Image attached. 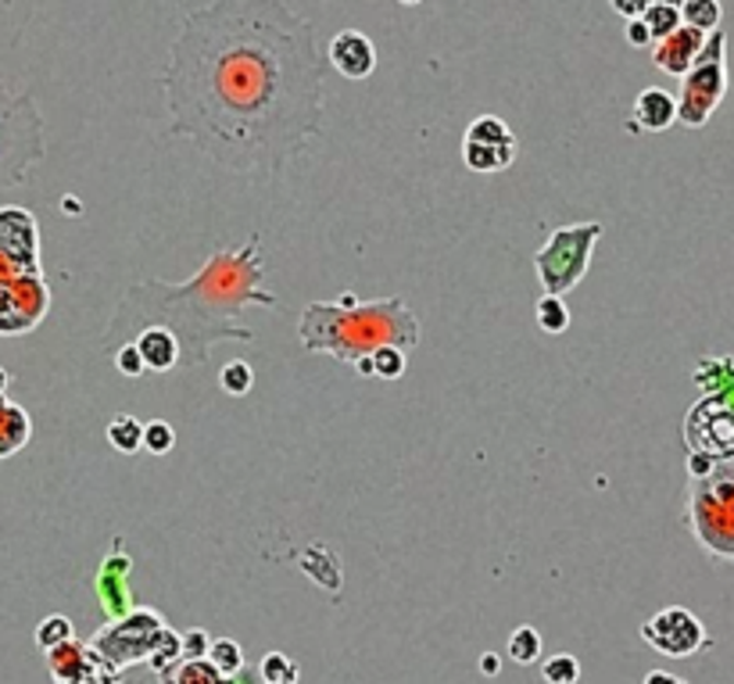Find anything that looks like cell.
Instances as JSON below:
<instances>
[{
    "label": "cell",
    "instance_id": "cell-1",
    "mask_svg": "<svg viewBox=\"0 0 734 684\" xmlns=\"http://www.w3.org/2000/svg\"><path fill=\"white\" fill-rule=\"evenodd\" d=\"M162 83L173 133L234 176H276L323 133L327 58L283 0L190 11Z\"/></svg>",
    "mask_w": 734,
    "mask_h": 684
},
{
    "label": "cell",
    "instance_id": "cell-2",
    "mask_svg": "<svg viewBox=\"0 0 734 684\" xmlns=\"http://www.w3.org/2000/svg\"><path fill=\"white\" fill-rule=\"evenodd\" d=\"M265 283V258L259 237L244 240L237 251H215L204 269L187 283H162L147 280L122 294L119 312L105 330V352H119L122 344H133L137 333L147 327L173 330L183 344V366L198 369L209 363L218 341H244L254 344V330L240 322L248 308H273L276 294L262 287Z\"/></svg>",
    "mask_w": 734,
    "mask_h": 684
},
{
    "label": "cell",
    "instance_id": "cell-3",
    "mask_svg": "<svg viewBox=\"0 0 734 684\" xmlns=\"http://www.w3.org/2000/svg\"><path fill=\"white\" fill-rule=\"evenodd\" d=\"M298 341L305 352H323L355 366L358 358H369L377 347H409L419 344V322L409 312L402 298H380L363 305L355 294H344L341 302H312L301 308Z\"/></svg>",
    "mask_w": 734,
    "mask_h": 684
},
{
    "label": "cell",
    "instance_id": "cell-4",
    "mask_svg": "<svg viewBox=\"0 0 734 684\" xmlns=\"http://www.w3.org/2000/svg\"><path fill=\"white\" fill-rule=\"evenodd\" d=\"M702 398L685 420V441L710 459H734V358H702L695 369Z\"/></svg>",
    "mask_w": 734,
    "mask_h": 684
},
{
    "label": "cell",
    "instance_id": "cell-5",
    "mask_svg": "<svg viewBox=\"0 0 734 684\" xmlns=\"http://www.w3.org/2000/svg\"><path fill=\"white\" fill-rule=\"evenodd\" d=\"M688 527L710 556L734 563V459H720L710 473L691 476Z\"/></svg>",
    "mask_w": 734,
    "mask_h": 684
},
{
    "label": "cell",
    "instance_id": "cell-6",
    "mask_svg": "<svg viewBox=\"0 0 734 684\" xmlns=\"http://www.w3.org/2000/svg\"><path fill=\"white\" fill-rule=\"evenodd\" d=\"M44 158V115L33 94H11L0 83V190L19 187Z\"/></svg>",
    "mask_w": 734,
    "mask_h": 684
},
{
    "label": "cell",
    "instance_id": "cell-7",
    "mask_svg": "<svg viewBox=\"0 0 734 684\" xmlns=\"http://www.w3.org/2000/svg\"><path fill=\"white\" fill-rule=\"evenodd\" d=\"M602 240V223H577L552 229L545 248L534 255V269L545 294H570L588 276L591 251Z\"/></svg>",
    "mask_w": 734,
    "mask_h": 684
},
{
    "label": "cell",
    "instance_id": "cell-8",
    "mask_svg": "<svg viewBox=\"0 0 734 684\" xmlns=\"http://www.w3.org/2000/svg\"><path fill=\"white\" fill-rule=\"evenodd\" d=\"M165 616L151 605H140V610H130L119 621H108L105 627L90 638V649L97 656H105L111 667H137V663H151V656L158 652V645L165 641Z\"/></svg>",
    "mask_w": 734,
    "mask_h": 684
},
{
    "label": "cell",
    "instance_id": "cell-9",
    "mask_svg": "<svg viewBox=\"0 0 734 684\" xmlns=\"http://www.w3.org/2000/svg\"><path fill=\"white\" fill-rule=\"evenodd\" d=\"M727 36L724 30L710 33L699 61L691 64V72L680 83L677 97V122H685L691 129H702L713 119V111L720 108V101L727 94V61H724Z\"/></svg>",
    "mask_w": 734,
    "mask_h": 684
},
{
    "label": "cell",
    "instance_id": "cell-10",
    "mask_svg": "<svg viewBox=\"0 0 734 684\" xmlns=\"http://www.w3.org/2000/svg\"><path fill=\"white\" fill-rule=\"evenodd\" d=\"M36 273H44L36 215L19 204H0V283Z\"/></svg>",
    "mask_w": 734,
    "mask_h": 684
},
{
    "label": "cell",
    "instance_id": "cell-11",
    "mask_svg": "<svg viewBox=\"0 0 734 684\" xmlns=\"http://www.w3.org/2000/svg\"><path fill=\"white\" fill-rule=\"evenodd\" d=\"M641 638L660 656H670V660H691L702 649H710V635H706L702 621L685 605H666V610L649 616L641 624Z\"/></svg>",
    "mask_w": 734,
    "mask_h": 684
},
{
    "label": "cell",
    "instance_id": "cell-12",
    "mask_svg": "<svg viewBox=\"0 0 734 684\" xmlns=\"http://www.w3.org/2000/svg\"><path fill=\"white\" fill-rule=\"evenodd\" d=\"M50 312V287L44 273L0 283V338H25Z\"/></svg>",
    "mask_w": 734,
    "mask_h": 684
},
{
    "label": "cell",
    "instance_id": "cell-13",
    "mask_svg": "<svg viewBox=\"0 0 734 684\" xmlns=\"http://www.w3.org/2000/svg\"><path fill=\"white\" fill-rule=\"evenodd\" d=\"M706 40H710V33L695 30V25H680V30L670 33L666 40L652 44L655 69L666 72V75H677V80H685V75L691 72V64L699 61Z\"/></svg>",
    "mask_w": 734,
    "mask_h": 684
},
{
    "label": "cell",
    "instance_id": "cell-14",
    "mask_svg": "<svg viewBox=\"0 0 734 684\" xmlns=\"http://www.w3.org/2000/svg\"><path fill=\"white\" fill-rule=\"evenodd\" d=\"M327 61L344 75V80H369L372 69H377V47H372L366 33L341 30L327 47Z\"/></svg>",
    "mask_w": 734,
    "mask_h": 684
},
{
    "label": "cell",
    "instance_id": "cell-15",
    "mask_svg": "<svg viewBox=\"0 0 734 684\" xmlns=\"http://www.w3.org/2000/svg\"><path fill=\"white\" fill-rule=\"evenodd\" d=\"M133 344L140 347V355H144L147 373H169L176 366H183V344H179L173 330L147 327L144 333H137Z\"/></svg>",
    "mask_w": 734,
    "mask_h": 684
},
{
    "label": "cell",
    "instance_id": "cell-16",
    "mask_svg": "<svg viewBox=\"0 0 734 684\" xmlns=\"http://www.w3.org/2000/svg\"><path fill=\"white\" fill-rule=\"evenodd\" d=\"M677 122V101L666 94L663 86H649L641 90L638 101H635V122H630V129H649V133H663V129H670Z\"/></svg>",
    "mask_w": 734,
    "mask_h": 684
},
{
    "label": "cell",
    "instance_id": "cell-17",
    "mask_svg": "<svg viewBox=\"0 0 734 684\" xmlns=\"http://www.w3.org/2000/svg\"><path fill=\"white\" fill-rule=\"evenodd\" d=\"M126 574H130V559L126 556H108L105 566H100V574H97L100 602H105V610L111 613V621H119V616H126L133 610L130 588H126Z\"/></svg>",
    "mask_w": 734,
    "mask_h": 684
},
{
    "label": "cell",
    "instance_id": "cell-18",
    "mask_svg": "<svg viewBox=\"0 0 734 684\" xmlns=\"http://www.w3.org/2000/svg\"><path fill=\"white\" fill-rule=\"evenodd\" d=\"M90 656H94V649H90V641H66L58 645V649L47 652V674L55 684H75L83 677V670L90 663Z\"/></svg>",
    "mask_w": 734,
    "mask_h": 684
},
{
    "label": "cell",
    "instance_id": "cell-19",
    "mask_svg": "<svg viewBox=\"0 0 734 684\" xmlns=\"http://www.w3.org/2000/svg\"><path fill=\"white\" fill-rule=\"evenodd\" d=\"M33 437V420L22 405H15L11 398L0 402V459H11L29 445Z\"/></svg>",
    "mask_w": 734,
    "mask_h": 684
},
{
    "label": "cell",
    "instance_id": "cell-20",
    "mask_svg": "<svg viewBox=\"0 0 734 684\" xmlns=\"http://www.w3.org/2000/svg\"><path fill=\"white\" fill-rule=\"evenodd\" d=\"M462 162L473 173H501L517 162V144L509 148H487V144H473V140H462Z\"/></svg>",
    "mask_w": 734,
    "mask_h": 684
},
{
    "label": "cell",
    "instance_id": "cell-21",
    "mask_svg": "<svg viewBox=\"0 0 734 684\" xmlns=\"http://www.w3.org/2000/svg\"><path fill=\"white\" fill-rule=\"evenodd\" d=\"M162 684H226L223 670L212 660H179L158 674Z\"/></svg>",
    "mask_w": 734,
    "mask_h": 684
},
{
    "label": "cell",
    "instance_id": "cell-22",
    "mask_svg": "<svg viewBox=\"0 0 734 684\" xmlns=\"http://www.w3.org/2000/svg\"><path fill=\"white\" fill-rule=\"evenodd\" d=\"M108 445L115 451H122V456H133V451L144 448V423L133 420L130 412H119V416H111V423H108Z\"/></svg>",
    "mask_w": 734,
    "mask_h": 684
},
{
    "label": "cell",
    "instance_id": "cell-23",
    "mask_svg": "<svg viewBox=\"0 0 734 684\" xmlns=\"http://www.w3.org/2000/svg\"><path fill=\"white\" fill-rule=\"evenodd\" d=\"M466 140H473V144H487V148H509V144H517L512 129L501 122L498 115H481V119H473L470 129H466Z\"/></svg>",
    "mask_w": 734,
    "mask_h": 684
},
{
    "label": "cell",
    "instance_id": "cell-24",
    "mask_svg": "<svg viewBox=\"0 0 734 684\" xmlns=\"http://www.w3.org/2000/svg\"><path fill=\"white\" fill-rule=\"evenodd\" d=\"M541 649H545V641H541V630L523 624L509 635V660L520 663V667H531L541 660Z\"/></svg>",
    "mask_w": 734,
    "mask_h": 684
},
{
    "label": "cell",
    "instance_id": "cell-25",
    "mask_svg": "<svg viewBox=\"0 0 734 684\" xmlns=\"http://www.w3.org/2000/svg\"><path fill=\"white\" fill-rule=\"evenodd\" d=\"M641 19H646V25H649V33H652L655 44L666 40L670 33H677L680 25H685V15H680V8L677 4H666V0H655V4Z\"/></svg>",
    "mask_w": 734,
    "mask_h": 684
},
{
    "label": "cell",
    "instance_id": "cell-26",
    "mask_svg": "<svg viewBox=\"0 0 734 684\" xmlns=\"http://www.w3.org/2000/svg\"><path fill=\"white\" fill-rule=\"evenodd\" d=\"M680 15H685V25H695V30L702 33H717L720 19H724V8H720V0H685Z\"/></svg>",
    "mask_w": 734,
    "mask_h": 684
},
{
    "label": "cell",
    "instance_id": "cell-27",
    "mask_svg": "<svg viewBox=\"0 0 734 684\" xmlns=\"http://www.w3.org/2000/svg\"><path fill=\"white\" fill-rule=\"evenodd\" d=\"M534 312H537V327L545 333H563L566 327H570V308H566V302L559 298V294H541Z\"/></svg>",
    "mask_w": 734,
    "mask_h": 684
},
{
    "label": "cell",
    "instance_id": "cell-28",
    "mask_svg": "<svg viewBox=\"0 0 734 684\" xmlns=\"http://www.w3.org/2000/svg\"><path fill=\"white\" fill-rule=\"evenodd\" d=\"M301 670L291 656L283 652H265V660L259 663V681L262 684H298Z\"/></svg>",
    "mask_w": 734,
    "mask_h": 684
},
{
    "label": "cell",
    "instance_id": "cell-29",
    "mask_svg": "<svg viewBox=\"0 0 734 684\" xmlns=\"http://www.w3.org/2000/svg\"><path fill=\"white\" fill-rule=\"evenodd\" d=\"M72 638H75L72 621H69V616H61V613L44 616L40 627H36V645H40L44 652L58 649V645H66V641H72Z\"/></svg>",
    "mask_w": 734,
    "mask_h": 684
},
{
    "label": "cell",
    "instance_id": "cell-30",
    "mask_svg": "<svg viewBox=\"0 0 734 684\" xmlns=\"http://www.w3.org/2000/svg\"><path fill=\"white\" fill-rule=\"evenodd\" d=\"M369 366H372V377L380 380H402L405 377V352L402 347H377V352L369 355Z\"/></svg>",
    "mask_w": 734,
    "mask_h": 684
},
{
    "label": "cell",
    "instance_id": "cell-31",
    "mask_svg": "<svg viewBox=\"0 0 734 684\" xmlns=\"http://www.w3.org/2000/svg\"><path fill=\"white\" fill-rule=\"evenodd\" d=\"M541 674H545V684H577L581 681V663L570 652H556L541 663Z\"/></svg>",
    "mask_w": 734,
    "mask_h": 684
},
{
    "label": "cell",
    "instance_id": "cell-32",
    "mask_svg": "<svg viewBox=\"0 0 734 684\" xmlns=\"http://www.w3.org/2000/svg\"><path fill=\"white\" fill-rule=\"evenodd\" d=\"M209 660L223 670V677L229 681V677H237V674H244V652H240V645L234 641V638H215L212 641V652H209Z\"/></svg>",
    "mask_w": 734,
    "mask_h": 684
},
{
    "label": "cell",
    "instance_id": "cell-33",
    "mask_svg": "<svg viewBox=\"0 0 734 684\" xmlns=\"http://www.w3.org/2000/svg\"><path fill=\"white\" fill-rule=\"evenodd\" d=\"M218 387H223L226 394H234V398H240V394H248L251 387H254V369L248 366V363H229L223 373H218Z\"/></svg>",
    "mask_w": 734,
    "mask_h": 684
},
{
    "label": "cell",
    "instance_id": "cell-34",
    "mask_svg": "<svg viewBox=\"0 0 734 684\" xmlns=\"http://www.w3.org/2000/svg\"><path fill=\"white\" fill-rule=\"evenodd\" d=\"M173 445H176L173 423H165V420H151V423H144V448L151 451V456H169Z\"/></svg>",
    "mask_w": 734,
    "mask_h": 684
},
{
    "label": "cell",
    "instance_id": "cell-35",
    "mask_svg": "<svg viewBox=\"0 0 734 684\" xmlns=\"http://www.w3.org/2000/svg\"><path fill=\"white\" fill-rule=\"evenodd\" d=\"M122 681V670L119 667H111L105 656H90V663H86V670H83V677L75 681V684H119Z\"/></svg>",
    "mask_w": 734,
    "mask_h": 684
},
{
    "label": "cell",
    "instance_id": "cell-36",
    "mask_svg": "<svg viewBox=\"0 0 734 684\" xmlns=\"http://www.w3.org/2000/svg\"><path fill=\"white\" fill-rule=\"evenodd\" d=\"M111 355H115V366H119L122 377L137 380V377H144V373H147L144 355H140V347H137V344H122L119 352H111Z\"/></svg>",
    "mask_w": 734,
    "mask_h": 684
},
{
    "label": "cell",
    "instance_id": "cell-37",
    "mask_svg": "<svg viewBox=\"0 0 734 684\" xmlns=\"http://www.w3.org/2000/svg\"><path fill=\"white\" fill-rule=\"evenodd\" d=\"M212 641L215 638H209V630H204V627L187 630V635H183V660H209Z\"/></svg>",
    "mask_w": 734,
    "mask_h": 684
},
{
    "label": "cell",
    "instance_id": "cell-38",
    "mask_svg": "<svg viewBox=\"0 0 734 684\" xmlns=\"http://www.w3.org/2000/svg\"><path fill=\"white\" fill-rule=\"evenodd\" d=\"M609 4H613V11H620V15L630 22V19H641V15H646V11L655 4V0H609Z\"/></svg>",
    "mask_w": 734,
    "mask_h": 684
},
{
    "label": "cell",
    "instance_id": "cell-39",
    "mask_svg": "<svg viewBox=\"0 0 734 684\" xmlns=\"http://www.w3.org/2000/svg\"><path fill=\"white\" fill-rule=\"evenodd\" d=\"M624 33H627V44H635V47H649V44H655V40H652V33H649V25H646V19H630Z\"/></svg>",
    "mask_w": 734,
    "mask_h": 684
},
{
    "label": "cell",
    "instance_id": "cell-40",
    "mask_svg": "<svg viewBox=\"0 0 734 684\" xmlns=\"http://www.w3.org/2000/svg\"><path fill=\"white\" fill-rule=\"evenodd\" d=\"M641 684H688L685 677H677V674H670V670H649L646 674V681Z\"/></svg>",
    "mask_w": 734,
    "mask_h": 684
},
{
    "label": "cell",
    "instance_id": "cell-41",
    "mask_svg": "<svg viewBox=\"0 0 734 684\" xmlns=\"http://www.w3.org/2000/svg\"><path fill=\"white\" fill-rule=\"evenodd\" d=\"M481 670H487V674H498V660H495L492 652H487L484 660H481Z\"/></svg>",
    "mask_w": 734,
    "mask_h": 684
},
{
    "label": "cell",
    "instance_id": "cell-42",
    "mask_svg": "<svg viewBox=\"0 0 734 684\" xmlns=\"http://www.w3.org/2000/svg\"><path fill=\"white\" fill-rule=\"evenodd\" d=\"M8 384H11V377H8V369H4V366H0V394H4V391H8Z\"/></svg>",
    "mask_w": 734,
    "mask_h": 684
},
{
    "label": "cell",
    "instance_id": "cell-43",
    "mask_svg": "<svg viewBox=\"0 0 734 684\" xmlns=\"http://www.w3.org/2000/svg\"><path fill=\"white\" fill-rule=\"evenodd\" d=\"M398 4H409L412 8V4H419V0H398Z\"/></svg>",
    "mask_w": 734,
    "mask_h": 684
},
{
    "label": "cell",
    "instance_id": "cell-44",
    "mask_svg": "<svg viewBox=\"0 0 734 684\" xmlns=\"http://www.w3.org/2000/svg\"><path fill=\"white\" fill-rule=\"evenodd\" d=\"M666 4H677V8H680V4H685V0H666Z\"/></svg>",
    "mask_w": 734,
    "mask_h": 684
},
{
    "label": "cell",
    "instance_id": "cell-45",
    "mask_svg": "<svg viewBox=\"0 0 734 684\" xmlns=\"http://www.w3.org/2000/svg\"><path fill=\"white\" fill-rule=\"evenodd\" d=\"M0 402H4V394H0Z\"/></svg>",
    "mask_w": 734,
    "mask_h": 684
}]
</instances>
